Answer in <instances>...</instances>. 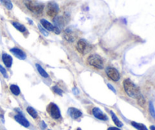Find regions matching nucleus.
<instances>
[{
    "mask_svg": "<svg viewBox=\"0 0 155 130\" xmlns=\"http://www.w3.org/2000/svg\"><path fill=\"white\" fill-rule=\"evenodd\" d=\"M107 130H121L119 128H117V127H109Z\"/></svg>",
    "mask_w": 155,
    "mask_h": 130,
    "instance_id": "31",
    "label": "nucleus"
},
{
    "mask_svg": "<svg viewBox=\"0 0 155 130\" xmlns=\"http://www.w3.org/2000/svg\"><path fill=\"white\" fill-rule=\"evenodd\" d=\"M27 112L33 117V119H36L38 117V114L36 111V110L34 108H33L32 107H27Z\"/></svg>",
    "mask_w": 155,
    "mask_h": 130,
    "instance_id": "20",
    "label": "nucleus"
},
{
    "mask_svg": "<svg viewBox=\"0 0 155 130\" xmlns=\"http://www.w3.org/2000/svg\"><path fill=\"white\" fill-rule=\"evenodd\" d=\"M46 127H47V125L45 124V122H44V121L41 122V129H45Z\"/></svg>",
    "mask_w": 155,
    "mask_h": 130,
    "instance_id": "28",
    "label": "nucleus"
},
{
    "mask_svg": "<svg viewBox=\"0 0 155 130\" xmlns=\"http://www.w3.org/2000/svg\"><path fill=\"white\" fill-rule=\"evenodd\" d=\"M53 22H54L55 27L61 29V27H63L64 25L65 19L63 17H55V18H54V19H53Z\"/></svg>",
    "mask_w": 155,
    "mask_h": 130,
    "instance_id": "15",
    "label": "nucleus"
},
{
    "mask_svg": "<svg viewBox=\"0 0 155 130\" xmlns=\"http://www.w3.org/2000/svg\"><path fill=\"white\" fill-rule=\"evenodd\" d=\"M92 114H93L94 117L95 118L98 119L100 120H104V121H106V120H108L107 116L101 111L98 107H94L92 109Z\"/></svg>",
    "mask_w": 155,
    "mask_h": 130,
    "instance_id": "11",
    "label": "nucleus"
},
{
    "mask_svg": "<svg viewBox=\"0 0 155 130\" xmlns=\"http://www.w3.org/2000/svg\"><path fill=\"white\" fill-rule=\"evenodd\" d=\"M52 91H54V93H55V94H58V95H60V96H62L63 95V91H62L61 89V88H59L58 87V86H54L52 88Z\"/></svg>",
    "mask_w": 155,
    "mask_h": 130,
    "instance_id": "24",
    "label": "nucleus"
},
{
    "mask_svg": "<svg viewBox=\"0 0 155 130\" xmlns=\"http://www.w3.org/2000/svg\"><path fill=\"white\" fill-rule=\"evenodd\" d=\"M68 114H69L70 117L72 119H74V120H77V119L81 117L82 115H83V114H82V112L80 110L74 107H70L69 109H68Z\"/></svg>",
    "mask_w": 155,
    "mask_h": 130,
    "instance_id": "12",
    "label": "nucleus"
},
{
    "mask_svg": "<svg viewBox=\"0 0 155 130\" xmlns=\"http://www.w3.org/2000/svg\"><path fill=\"white\" fill-rule=\"evenodd\" d=\"M149 111L151 115L152 116V117H154L155 119V111H154V105H153L152 102H150L149 103Z\"/></svg>",
    "mask_w": 155,
    "mask_h": 130,
    "instance_id": "25",
    "label": "nucleus"
},
{
    "mask_svg": "<svg viewBox=\"0 0 155 130\" xmlns=\"http://www.w3.org/2000/svg\"><path fill=\"white\" fill-rule=\"evenodd\" d=\"M107 87H108V88H110V89L112 91H114V93H116V90H115V88H114V87L112 86V85H110V84H107Z\"/></svg>",
    "mask_w": 155,
    "mask_h": 130,
    "instance_id": "29",
    "label": "nucleus"
},
{
    "mask_svg": "<svg viewBox=\"0 0 155 130\" xmlns=\"http://www.w3.org/2000/svg\"><path fill=\"white\" fill-rule=\"evenodd\" d=\"M15 120H16L18 123H20L21 126H24V127H29V126H30V123H29V121L24 117V115L21 114V112H19V114L15 116Z\"/></svg>",
    "mask_w": 155,
    "mask_h": 130,
    "instance_id": "9",
    "label": "nucleus"
},
{
    "mask_svg": "<svg viewBox=\"0 0 155 130\" xmlns=\"http://www.w3.org/2000/svg\"><path fill=\"white\" fill-rule=\"evenodd\" d=\"M150 129H151V130H155V126H150Z\"/></svg>",
    "mask_w": 155,
    "mask_h": 130,
    "instance_id": "32",
    "label": "nucleus"
},
{
    "mask_svg": "<svg viewBox=\"0 0 155 130\" xmlns=\"http://www.w3.org/2000/svg\"><path fill=\"white\" fill-rule=\"evenodd\" d=\"M124 88L126 93L132 98L137 99V97L141 95L139 88L130 79H127L124 81Z\"/></svg>",
    "mask_w": 155,
    "mask_h": 130,
    "instance_id": "1",
    "label": "nucleus"
},
{
    "mask_svg": "<svg viewBox=\"0 0 155 130\" xmlns=\"http://www.w3.org/2000/svg\"><path fill=\"white\" fill-rule=\"evenodd\" d=\"M77 49L79 53H81V54H85L89 51V44L85 40L80 39L77 42Z\"/></svg>",
    "mask_w": 155,
    "mask_h": 130,
    "instance_id": "8",
    "label": "nucleus"
},
{
    "mask_svg": "<svg viewBox=\"0 0 155 130\" xmlns=\"http://www.w3.org/2000/svg\"><path fill=\"white\" fill-rule=\"evenodd\" d=\"M64 37L65 40H68V42H74L76 39L75 33L71 28H68L65 30L64 33Z\"/></svg>",
    "mask_w": 155,
    "mask_h": 130,
    "instance_id": "13",
    "label": "nucleus"
},
{
    "mask_svg": "<svg viewBox=\"0 0 155 130\" xmlns=\"http://www.w3.org/2000/svg\"><path fill=\"white\" fill-rule=\"evenodd\" d=\"M59 11L58 5L57 3L54 2H48L47 5V9H46V13L51 18H55L56 15H58Z\"/></svg>",
    "mask_w": 155,
    "mask_h": 130,
    "instance_id": "5",
    "label": "nucleus"
},
{
    "mask_svg": "<svg viewBox=\"0 0 155 130\" xmlns=\"http://www.w3.org/2000/svg\"><path fill=\"white\" fill-rule=\"evenodd\" d=\"M88 63L95 68L98 69H104V62L103 59L99 55L92 54L88 57L87 59Z\"/></svg>",
    "mask_w": 155,
    "mask_h": 130,
    "instance_id": "2",
    "label": "nucleus"
},
{
    "mask_svg": "<svg viewBox=\"0 0 155 130\" xmlns=\"http://www.w3.org/2000/svg\"><path fill=\"white\" fill-rule=\"evenodd\" d=\"M2 3L5 6L6 9H8V10H11V9L13 8V5H12L11 0H0Z\"/></svg>",
    "mask_w": 155,
    "mask_h": 130,
    "instance_id": "22",
    "label": "nucleus"
},
{
    "mask_svg": "<svg viewBox=\"0 0 155 130\" xmlns=\"http://www.w3.org/2000/svg\"><path fill=\"white\" fill-rule=\"evenodd\" d=\"M10 51L16 56L17 58H18L21 60H24L27 58V55L26 53L23 51L21 49L18 48V47H14V48H12L10 50Z\"/></svg>",
    "mask_w": 155,
    "mask_h": 130,
    "instance_id": "10",
    "label": "nucleus"
},
{
    "mask_svg": "<svg viewBox=\"0 0 155 130\" xmlns=\"http://www.w3.org/2000/svg\"><path fill=\"white\" fill-rule=\"evenodd\" d=\"M25 5L27 6L29 10L36 14H41L44 9L43 5L41 4V3L36 2L34 1H31V0H28V1L26 2Z\"/></svg>",
    "mask_w": 155,
    "mask_h": 130,
    "instance_id": "3",
    "label": "nucleus"
},
{
    "mask_svg": "<svg viewBox=\"0 0 155 130\" xmlns=\"http://www.w3.org/2000/svg\"><path fill=\"white\" fill-rule=\"evenodd\" d=\"M137 101H138V104H139L141 107H144L145 106L146 101H145V99L144 98V97L142 95V94L139 95V97H137Z\"/></svg>",
    "mask_w": 155,
    "mask_h": 130,
    "instance_id": "23",
    "label": "nucleus"
},
{
    "mask_svg": "<svg viewBox=\"0 0 155 130\" xmlns=\"http://www.w3.org/2000/svg\"><path fill=\"white\" fill-rule=\"evenodd\" d=\"M2 58V61L5 66L8 68H10L12 65V62H13V59H12V56L7 53H3Z\"/></svg>",
    "mask_w": 155,
    "mask_h": 130,
    "instance_id": "14",
    "label": "nucleus"
},
{
    "mask_svg": "<svg viewBox=\"0 0 155 130\" xmlns=\"http://www.w3.org/2000/svg\"><path fill=\"white\" fill-rule=\"evenodd\" d=\"M48 130H51V129H48Z\"/></svg>",
    "mask_w": 155,
    "mask_h": 130,
    "instance_id": "34",
    "label": "nucleus"
},
{
    "mask_svg": "<svg viewBox=\"0 0 155 130\" xmlns=\"http://www.w3.org/2000/svg\"><path fill=\"white\" fill-rule=\"evenodd\" d=\"M77 130H81V129H80V128H78Z\"/></svg>",
    "mask_w": 155,
    "mask_h": 130,
    "instance_id": "33",
    "label": "nucleus"
},
{
    "mask_svg": "<svg viewBox=\"0 0 155 130\" xmlns=\"http://www.w3.org/2000/svg\"><path fill=\"white\" fill-rule=\"evenodd\" d=\"M0 72H1L2 74V76H4L5 78H6V79H7V78H8V74H7V72H6V70L5 69V68H4V67H2V66L1 65H0Z\"/></svg>",
    "mask_w": 155,
    "mask_h": 130,
    "instance_id": "27",
    "label": "nucleus"
},
{
    "mask_svg": "<svg viewBox=\"0 0 155 130\" xmlns=\"http://www.w3.org/2000/svg\"><path fill=\"white\" fill-rule=\"evenodd\" d=\"M38 27H39V30H40V31H41V33H42V34L44 35V36H45V37L48 36V32H47V30H45V29L43 27H42V26H41L40 24H39V25H38Z\"/></svg>",
    "mask_w": 155,
    "mask_h": 130,
    "instance_id": "26",
    "label": "nucleus"
},
{
    "mask_svg": "<svg viewBox=\"0 0 155 130\" xmlns=\"http://www.w3.org/2000/svg\"><path fill=\"white\" fill-rule=\"evenodd\" d=\"M73 91H74V94H75V95H77V94H79V91L77 88H74V89H73Z\"/></svg>",
    "mask_w": 155,
    "mask_h": 130,
    "instance_id": "30",
    "label": "nucleus"
},
{
    "mask_svg": "<svg viewBox=\"0 0 155 130\" xmlns=\"http://www.w3.org/2000/svg\"><path fill=\"white\" fill-rule=\"evenodd\" d=\"M131 124L133 127L136 128V129L138 130H148V128H147L144 124H142V123H136V122H132Z\"/></svg>",
    "mask_w": 155,
    "mask_h": 130,
    "instance_id": "19",
    "label": "nucleus"
},
{
    "mask_svg": "<svg viewBox=\"0 0 155 130\" xmlns=\"http://www.w3.org/2000/svg\"><path fill=\"white\" fill-rule=\"evenodd\" d=\"M12 24H13L14 27H15V28L17 29L18 30H19L20 32H22V33H24V32H25L26 30H27V29H26V27H24L23 24H20V23L18 22H12Z\"/></svg>",
    "mask_w": 155,
    "mask_h": 130,
    "instance_id": "21",
    "label": "nucleus"
},
{
    "mask_svg": "<svg viewBox=\"0 0 155 130\" xmlns=\"http://www.w3.org/2000/svg\"><path fill=\"white\" fill-rule=\"evenodd\" d=\"M36 69H37V71L39 72V75H40L41 76H42V77L45 78V79L48 78V74L46 72H45V70L44 69L42 68L40 65H39V64L36 63Z\"/></svg>",
    "mask_w": 155,
    "mask_h": 130,
    "instance_id": "16",
    "label": "nucleus"
},
{
    "mask_svg": "<svg viewBox=\"0 0 155 130\" xmlns=\"http://www.w3.org/2000/svg\"><path fill=\"white\" fill-rule=\"evenodd\" d=\"M106 74H107V77L114 82H117L120 78L119 72L116 69L112 68V67H107L106 69Z\"/></svg>",
    "mask_w": 155,
    "mask_h": 130,
    "instance_id": "6",
    "label": "nucleus"
},
{
    "mask_svg": "<svg viewBox=\"0 0 155 130\" xmlns=\"http://www.w3.org/2000/svg\"><path fill=\"white\" fill-rule=\"evenodd\" d=\"M41 24H42V27L45 29L46 30H49V31H53L56 33V34H59L61 33V29H59L58 27H55L53 24H51V23L48 22L47 20L45 19H42L40 21Z\"/></svg>",
    "mask_w": 155,
    "mask_h": 130,
    "instance_id": "7",
    "label": "nucleus"
},
{
    "mask_svg": "<svg viewBox=\"0 0 155 130\" xmlns=\"http://www.w3.org/2000/svg\"><path fill=\"white\" fill-rule=\"evenodd\" d=\"M10 90L11 91H12V94L15 96H18L20 94H21V90H20L19 87L16 85H11Z\"/></svg>",
    "mask_w": 155,
    "mask_h": 130,
    "instance_id": "18",
    "label": "nucleus"
},
{
    "mask_svg": "<svg viewBox=\"0 0 155 130\" xmlns=\"http://www.w3.org/2000/svg\"><path fill=\"white\" fill-rule=\"evenodd\" d=\"M110 115H111L112 120H113L114 123H115V125H116L117 126H118V127H122L124 125H123L122 122H121L120 120L117 118V117L116 116V114H115L113 111H110Z\"/></svg>",
    "mask_w": 155,
    "mask_h": 130,
    "instance_id": "17",
    "label": "nucleus"
},
{
    "mask_svg": "<svg viewBox=\"0 0 155 130\" xmlns=\"http://www.w3.org/2000/svg\"><path fill=\"white\" fill-rule=\"evenodd\" d=\"M47 111L51 116V118L54 120H58L61 118V111L58 107L54 103H50L47 107Z\"/></svg>",
    "mask_w": 155,
    "mask_h": 130,
    "instance_id": "4",
    "label": "nucleus"
}]
</instances>
